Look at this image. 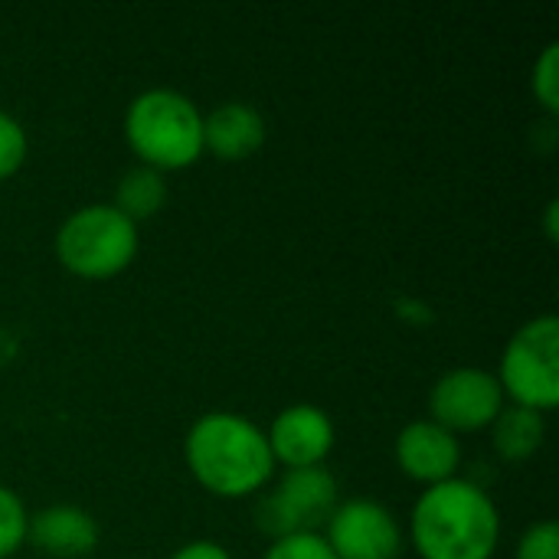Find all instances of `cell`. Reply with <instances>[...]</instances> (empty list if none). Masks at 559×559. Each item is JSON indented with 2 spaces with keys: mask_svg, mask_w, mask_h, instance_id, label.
I'll return each mask as SVG.
<instances>
[{
  "mask_svg": "<svg viewBox=\"0 0 559 559\" xmlns=\"http://www.w3.org/2000/svg\"><path fill=\"white\" fill-rule=\"evenodd\" d=\"M26 154H29L26 128L10 111L0 108V180H10L26 164Z\"/></svg>",
  "mask_w": 559,
  "mask_h": 559,
  "instance_id": "16",
  "label": "cell"
},
{
  "mask_svg": "<svg viewBox=\"0 0 559 559\" xmlns=\"http://www.w3.org/2000/svg\"><path fill=\"white\" fill-rule=\"evenodd\" d=\"M491 442L504 462H527L547 442V416L508 403L491 426Z\"/></svg>",
  "mask_w": 559,
  "mask_h": 559,
  "instance_id": "13",
  "label": "cell"
},
{
  "mask_svg": "<svg viewBox=\"0 0 559 559\" xmlns=\"http://www.w3.org/2000/svg\"><path fill=\"white\" fill-rule=\"evenodd\" d=\"M265 439H269L275 465H285L288 472V468L324 465V459L334 452L337 432H334L331 416L321 406L295 403V406H285L272 419V426L265 429Z\"/></svg>",
  "mask_w": 559,
  "mask_h": 559,
  "instance_id": "9",
  "label": "cell"
},
{
  "mask_svg": "<svg viewBox=\"0 0 559 559\" xmlns=\"http://www.w3.org/2000/svg\"><path fill=\"white\" fill-rule=\"evenodd\" d=\"M393 455H396L400 472L423 488L459 478V465H462L459 436L436 426L432 419H416L403 426V432L396 436Z\"/></svg>",
  "mask_w": 559,
  "mask_h": 559,
  "instance_id": "10",
  "label": "cell"
},
{
  "mask_svg": "<svg viewBox=\"0 0 559 559\" xmlns=\"http://www.w3.org/2000/svg\"><path fill=\"white\" fill-rule=\"evenodd\" d=\"M504 406L508 400L498 377L481 367H455L429 390V419L452 436L491 429Z\"/></svg>",
  "mask_w": 559,
  "mask_h": 559,
  "instance_id": "7",
  "label": "cell"
},
{
  "mask_svg": "<svg viewBox=\"0 0 559 559\" xmlns=\"http://www.w3.org/2000/svg\"><path fill=\"white\" fill-rule=\"evenodd\" d=\"M167 203V180L164 174L138 164L131 170L121 174L118 187H115V210L124 213L134 226H141L144 219H154Z\"/></svg>",
  "mask_w": 559,
  "mask_h": 559,
  "instance_id": "14",
  "label": "cell"
},
{
  "mask_svg": "<svg viewBox=\"0 0 559 559\" xmlns=\"http://www.w3.org/2000/svg\"><path fill=\"white\" fill-rule=\"evenodd\" d=\"M26 544L49 559H85L98 547V524L75 504H49L29 514Z\"/></svg>",
  "mask_w": 559,
  "mask_h": 559,
  "instance_id": "11",
  "label": "cell"
},
{
  "mask_svg": "<svg viewBox=\"0 0 559 559\" xmlns=\"http://www.w3.org/2000/svg\"><path fill=\"white\" fill-rule=\"evenodd\" d=\"M124 141L138 164L174 174L193 167L203 151V111L177 88H147L124 111Z\"/></svg>",
  "mask_w": 559,
  "mask_h": 559,
  "instance_id": "3",
  "label": "cell"
},
{
  "mask_svg": "<svg viewBox=\"0 0 559 559\" xmlns=\"http://www.w3.org/2000/svg\"><path fill=\"white\" fill-rule=\"evenodd\" d=\"M337 504H341V488L324 465L288 468L282 472L275 488L259 501L255 521L259 531L269 534L272 540L295 537V534H321Z\"/></svg>",
  "mask_w": 559,
  "mask_h": 559,
  "instance_id": "6",
  "label": "cell"
},
{
  "mask_svg": "<svg viewBox=\"0 0 559 559\" xmlns=\"http://www.w3.org/2000/svg\"><path fill=\"white\" fill-rule=\"evenodd\" d=\"M59 265L85 282H108L131 269L141 249L138 226L111 203H88L72 210L56 229Z\"/></svg>",
  "mask_w": 559,
  "mask_h": 559,
  "instance_id": "4",
  "label": "cell"
},
{
  "mask_svg": "<svg viewBox=\"0 0 559 559\" xmlns=\"http://www.w3.org/2000/svg\"><path fill=\"white\" fill-rule=\"evenodd\" d=\"M170 559H233V557H229V550H226L223 544H216V540H190V544H183L180 550H174V557Z\"/></svg>",
  "mask_w": 559,
  "mask_h": 559,
  "instance_id": "20",
  "label": "cell"
},
{
  "mask_svg": "<svg viewBox=\"0 0 559 559\" xmlns=\"http://www.w3.org/2000/svg\"><path fill=\"white\" fill-rule=\"evenodd\" d=\"M183 462L193 481L223 501L262 495L275 478L265 429L239 413H206L183 439Z\"/></svg>",
  "mask_w": 559,
  "mask_h": 559,
  "instance_id": "1",
  "label": "cell"
},
{
  "mask_svg": "<svg viewBox=\"0 0 559 559\" xmlns=\"http://www.w3.org/2000/svg\"><path fill=\"white\" fill-rule=\"evenodd\" d=\"M321 534L337 559H400L403 554L396 514L370 498L341 501Z\"/></svg>",
  "mask_w": 559,
  "mask_h": 559,
  "instance_id": "8",
  "label": "cell"
},
{
  "mask_svg": "<svg viewBox=\"0 0 559 559\" xmlns=\"http://www.w3.org/2000/svg\"><path fill=\"white\" fill-rule=\"evenodd\" d=\"M26 524H29V511L23 498L0 481V559L20 554V547L26 544Z\"/></svg>",
  "mask_w": 559,
  "mask_h": 559,
  "instance_id": "15",
  "label": "cell"
},
{
  "mask_svg": "<svg viewBox=\"0 0 559 559\" xmlns=\"http://www.w3.org/2000/svg\"><path fill=\"white\" fill-rule=\"evenodd\" d=\"M409 540L419 559H495L501 544L498 504L468 478L432 485L413 504Z\"/></svg>",
  "mask_w": 559,
  "mask_h": 559,
  "instance_id": "2",
  "label": "cell"
},
{
  "mask_svg": "<svg viewBox=\"0 0 559 559\" xmlns=\"http://www.w3.org/2000/svg\"><path fill=\"white\" fill-rule=\"evenodd\" d=\"M557 213H559V203L557 200H550V203H547V239H550V242H557V236H559Z\"/></svg>",
  "mask_w": 559,
  "mask_h": 559,
  "instance_id": "21",
  "label": "cell"
},
{
  "mask_svg": "<svg viewBox=\"0 0 559 559\" xmlns=\"http://www.w3.org/2000/svg\"><path fill=\"white\" fill-rule=\"evenodd\" d=\"M269 124L255 105L223 102L210 115H203V151L226 164H239L252 157L265 144Z\"/></svg>",
  "mask_w": 559,
  "mask_h": 559,
  "instance_id": "12",
  "label": "cell"
},
{
  "mask_svg": "<svg viewBox=\"0 0 559 559\" xmlns=\"http://www.w3.org/2000/svg\"><path fill=\"white\" fill-rule=\"evenodd\" d=\"M514 559H559V524L557 521H537L531 524L521 540Z\"/></svg>",
  "mask_w": 559,
  "mask_h": 559,
  "instance_id": "19",
  "label": "cell"
},
{
  "mask_svg": "<svg viewBox=\"0 0 559 559\" xmlns=\"http://www.w3.org/2000/svg\"><path fill=\"white\" fill-rule=\"evenodd\" d=\"M262 559H337L328 547L324 534H295V537H278L272 547L262 554Z\"/></svg>",
  "mask_w": 559,
  "mask_h": 559,
  "instance_id": "18",
  "label": "cell"
},
{
  "mask_svg": "<svg viewBox=\"0 0 559 559\" xmlns=\"http://www.w3.org/2000/svg\"><path fill=\"white\" fill-rule=\"evenodd\" d=\"M498 383L511 406L550 413L559 406V318L540 314L521 324L498 364Z\"/></svg>",
  "mask_w": 559,
  "mask_h": 559,
  "instance_id": "5",
  "label": "cell"
},
{
  "mask_svg": "<svg viewBox=\"0 0 559 559\" xmlns=\"http://www.w3.org/2000/svg\"><path fill=\"white\" fill-rule=\"evenodd\" d=\"M531 88H534V98L544 105V111L557 115L559 111V43H550V46L540 52V59L534 62Z\"/></svg>",
  "mask_w": 559,
  "mask_h": 559,
  "instance_id": "17",
  "label": "cell"
}]
</instances>
